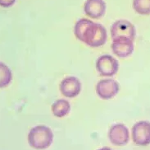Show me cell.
I'll return each instance as SVG.
<instances>
[{
    "instance_id": "6da1fadb",
    "label": "cell",
    "mask_w": 150,
    "mask_h": 150,
    "mask_svg": "<svg viewBox=\"0 0 150 150\" xmlns=\"http://www.w3.org/2000/svg\"><path fill=\"white\" fill-rule=\"evenodd\" d=\"M75 36L90 47H99L107 41V30L101 24L88 19H80L75 25Z\"/></svg>"
},
{
    "instance_id": "7a4b0ae2",
    "label": "cell",
    "mask_w": 150,
    "mask_h": 150,
    "mask_svg": "<svg viewBox=\"0 0 150 150\" xmlns=\"http://www.w3.org/2000/svg\"><path fill=\"white\" fill-rule=\"evenodd\" d=\"M53 140V132L46 126H35L28 134L29 144L35 149H48L52 144Z\"/></svg>"
},
{
    "instance_id": "3957f363",
    "label": "cell",
    "mask_w": 150,
    "mask_h": 150,
    "mask_svg": "<svg viewBox=\"0 0 150 150\" xmlns=\"http://www.w3.org/2000/svg\"><path fill=\"white\" fill-rule=\"evenodd\" d=\"M135 27L129 21L118 20L111 27V36L112 40L117 38H127L134 41L135 37Z\"/></svg>"
},
{
    "instance_id": "277c9868",
    "label": "cell",
    "mask_w": 150,
    "mask_h": 150,
    "mask_svg": "<svg viewBox=\"0 0 150 150\" xmlns=\"http://www.w3.org/2000/svg\"><path fill=\"white\" fill-rule=\"evenodd\" d=\"M95 66L97 71L102 76L112 77L117 73L119 63L114 57L104 55L98 58Z\"/></svg>"
},
{
    "instance_id": "5b68a950",
    "label": "cell",
    "mask_w": 150,
    "mask_h": 150,
    "mask_svg": "<svg viewBox=\"0 0 150 150\" xmlns=\"http://www.w3.org/2000/svg\"><path fill=\"white\" fill-rule=\"evenodd\" d=\"M132 139L139 146L150 144V122L141 121L135 123L132 128Z\"/></svg>"
},
{
    "instance_id": "8992f818",
    "label": "cell",
    "mask_w": 150,
    "mask_h": 150,
    "mask_svg": "<svg viewBox=\"0 0 150 150\" xmlns=\"http://www.w3.org/2000/svg\"><path fill=\"white\" fill-rule=\"evenodd\" d=\"M119 90V83L113 79H103L96 85V93L103 100L113 98L118 93Z\"/></svg>"
},
{
    "instance_id": "52a82bcc",
    "label": "cell",
    "mask_w": 150,
    "mask_h": 150,
    "mask_svg": "<svg viewBox=\"0 0 150 150\" xmlns=\"http://www.w3.org/2000/svg\"><path fill=\"white\" fill-rule=\"evenodd\" d=\"M108 138L111 143L117 146L126 145L129 142L130 134L128 128L123 124H116L110 128Z\"/></svg>"
},
{
    "instance_id": "ba28073f",
    "label": "cell",
    "mask_w": 150,
    "mask_h": 150,
    "mask_svg": "<svg viewBox=\"0 0 150 150\" xmlns=\"http://www.w3.org/2000/svg\"><path fill=\"white\" fill-rule=\"evenodd\" d=\"M81 91V83L74 76L65 78L60 83V92L66 98H76L80 94Z\"/></svg>"
},
{
    "instance_id": "9c48e42d",
    "label": "cell",
    "mask_w": 150,
    "mask_h": 150,
    "mask_svg": "<svg viewBox=\"0 0 150 150\" xmlns=\"http://www.w3.org/2000/svg\"><path fill=\"white\" fill-rule=\"evenodd\" d=\"M112 50L115 55L120 58H126L134 51L133 41L127 38L114 39L112 44Z\"/></svg>"
},
{
    "instance_id": "30bf717a",
    "label": "cell",
    "mask_w": 150,
    "mask_h": 150,
    "mask_svg": "<svg viewBox=\"0 0 150 150\" xmlns=\"http://www.w3.org/2000/svg\"><path fill=\"white\" fill-rule=\"evenodd\" d=\"M85 14L91 18L98 19L105 14L106 4L103 0H87L84 6Z\"/></svg>"
},
{
    "instance_id": "8fae6325",
    "label": "cell",
    "mask_w": 150,
    "mask_h": 150,
    "mask_svg": "<svg viewBox=\"0 0 150 150\" xmlns=\"http://www.w3.org/2000/svg\"><path fill=\"white\" fill-rule=\"evenodd\" d=\"M71 111L69 101L65 99H59L52 105V112L57 117H64Z\"/></svg>"
},
{
    "instance_id": "7c38bea8",
    "label": "cell",
    "mask_w": 150,
    "mask_h": 150,
    "mask_svg": "<svg viewBox=\"0 0 150 150\" xmlns=\"http://www.w3.org/2000/svg\"><path fill=\"white\" fill-rule=\"evenodd\" d=\"M12 78V73L8 66L0 62V88L9 85Z\"/></svg>"
},
{
    "instance_id": "4fadbf2b",
    "label": "cell",
    "mask_w": 150,
    "mask_h": 150,
    "mask_svg": "<svg viewBox=\"0 0 150 150\" xmlns=\"http://www.w3.org/2000/svg\"><path fill=\"white\" fill-rule=\"evenodd\" d=\"M133 8L140 15H149L150 0H134Z\"/></svg>"
},
{
    "instance_id": "5bb4252c",
    "label": "cell",
    "mask_w": 150,
    "mask_h": 150,
    "mask_svg": "<svg viewBox=\"0 0 150 150\" xmlns=\"http://www.w3.org/2000/svg\"><path fill=\"white\" fill-rule=\"evenodd\" d=\"M16 0H0V6L3 8H9L12 6Z\"/></svg>"
},
{
    "instance_id": "9a60e30c",
    "label": "cell",
    "mask_w": 150,
    "mask_h": 150,
    "mask_svg": "<svg viewBox=\"0 0 150 150\" xmlns=\"http://www.w3.org/2000/svg\"><path fill=\"white\" fill-rule=\"evenodd\" d=\"M98 150H112L110 148H108V147H103V148H102V149H100Z\"/></svg>"
}]
</instances>
